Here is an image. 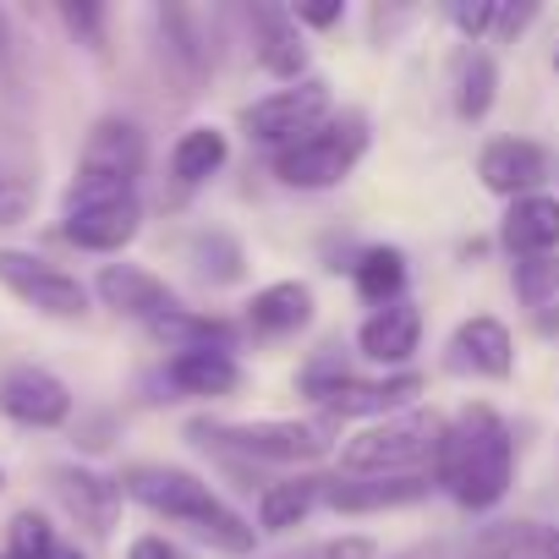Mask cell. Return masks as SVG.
Returning <instances> with one entry per match:
<instances>
[{
    "label": "cell",
    "instance_id": "obj_20",
    "mask_svg": "<svg viewBox=\"0 0 559 559\" xmlns=\"http://www.w3.org/2000/svg\"><path fill=\"white\" fill-rule=\"evenodd\" d=\"M252 50H258V67H263L269 78H280L286 88L302 83V72H308V45H302L292 12H258V39H252Z\"/></svg>",
    "mask_w": 559,
    "mask_h": 559
},
{
    "label": "cell",
    "instance_id": "obj_24",
    "mask_svg": "<svg viewBox=\"0 0 559 559\" xmlns=\"http://www.w3.org/2000/svg\"><path fill=\"white\" fill-rule=\"evenodd\" d=\"M225 159H230V143H225L219 127H187V132L176 138V148H170V176H176L181 187H198V181H209Z\"/></svg>",
    "mask_w": 559,
    "mask_h": 559
},
{
    "label": "cell",
    "instance_id": "obj_8",
    "mask_svg": "<svg viewBox=\"0 0 559 559\" xmlns=\"http://www.w3.org/2000/svg\"><path fill=\"white\" fill-rule=\"evenodd\" d=\"M138 230H143V203H138V192L67 203V219H61V236H67L72 247H83V252H121Z\"/></svg>",
    "mask_w": 559,
    "mask_h": 559
},
{
    "label": "cell",
    "instance_id": "obj_25",
    "mask_svg": "<svg viewBox=\"0 0 559 559\" xmlns=\"http://www.w3.org/2000/svg\"><path fill=\"white\" fill-rule=\"evenodd\" d=\"M352 274H357V297L379 313V308L401 302V292H406V252L401 247H368Z\"/></svg>",
    "mask_w": 559,
    "mask_h": 559
},
{
    "label": "cell",
    "instance_id": "obj_7",
    "mask_svg": "<svg viewBox=\"0 0 559 559\" xmlns=\"http://www.w3.org/2000/svg\"><path fill=\"white\" fill-rule=\"evenodd\" d=\"M0 286L17 302H28L45 319H83L88 313V286L78 274H67L61 263L23 252V247H0Z\"/></svg>",
    "mask_w": 559,
    "mask_h": 559
},
{
    "label": "cell",
    "instance_id": "obj_33",
    "mask_svg": "<svg viewBox=\"0 0 559 559\" xmlns=\"http://www.w3.org/2000/svg\"><path fill=\"white\" fill-rule=\"evenodd\" d=\"M61 23H67L72 34H83L88 50H105V12H99V7H61Z\"/></svg>",
    "mask_w": 559,
    "mask_h": 559
},
{
    "label": "cell",
    "instance_id": "obj_26",
    "mask_svg": "<svg viewBox=\"0 0 559 559\" xmlns=\"http://www.w3.org/2000/svg\"><path fill=\"white\" fill-rule=\"evenodd\" d=\"M483 554L488 559H559V532L537 521H510L483 537Z\"/></svg>",
    "mask_w": 559,
    "mask_h": 559
},
{
    "label": "cell",
    "instance_id": "obj_37",
    "mask_svg": "<svg viewBox=\"0 0 559 559\" xmlns=\"http://www.w3.org/2000/svg\"><path fill=\"white\" fill-rule=\"evenodd\" d=\"M390 559H439V548H433V543H417V548H401V554H390Z\"/></svg>",
    "mask_w": 559,
    "mask_h": 559
},
{
    "label": "cell",
    "instance_id": "obj_19",
    "mask_svg": "<svg viewBox=\"0 0 559 559\" xmlns=\"http://www.w3.org/2000/svg\"><path fill=\"white\" fill-rule=\"evenodd\" d=\"M428 488H433V477H341V483H324V504H335L346 515H368V510L417 504Z\"/></svg>",
    "mask_w": 559,
    "mask_h": 559
},
{
    "label": "cell",
    "instance_id": "obj_32",
    "mask_svg": "<svg viewBox=\"0 0 559 559\" xmlns=\"http://www.w3.org/2000/svg\"><path fill=\"white\" fill-rule=\"evenodd\" d=\"M455 17V28L466 34V39H483L493 23H499V7H493V0H472V7H466V0H461V7L450 12Z\"/></svg>",
    "mask_w": 559,
    "mask_h": 559
},
{
    "label": "cell",
    "instance_id": "obj_4",
    "mask_svg": "<svg viewBox=\"0 0 559 559\" xmlns=\"http://www.w3.org/2000/svg\"><path fill=\"white\" fill-rule=\"evenodd\" d=\"M187 439L203 450L247 455V461H280V466H308L330 455V428L324 423H292V417H263V423H187Z\"/></svg>",
    "mask_w": 559,
    "mask_h": 559
},
{
    "label": "cell",
    "instance_id": "obj_2",
    "mask_svg": "<svg viewBox=\"0 0 559 559\" xmlns=\"http://www.w3.org/2000/svg\"><path fill=\"white\" fill-rule=\"evenodd\" d=\"M515 477V439L504 428V417L493 406H466L450 428H444V450H439V472L433 483L450 488L455 504L466 510H493L510 493Z\"/></svg>",
    "mask_w": 559,
    "mask_h": 559
},
{
    "label": "cell",
    "instance_id": "obj_13",
    "mask_svg": "<svg viewBox=\"0 0 559 559\" xmlns=\"http://www.w3.org/2000/svg\"><path fill=\"white\" fill-rule=\"evenodd\" d=\"M143 154H148V143H143V132L132 127V121H99L94 132H88V143H83V159H78V176H99V181H121V187H138V176H143Z\"/></svg>",
    "mask_w": 559,
    "mask_h": 559
},
{
    "label": "cell",
    "instance_id": "obj_21",
    "mask_svg": "<svg viewBox=\"0 0 559 559\" xmlns=\"http://www.w3.org/2000/svg\"><path fill=\"white\" fill-rule=\"evenodd\" d=\"M165 379H170L181 395L219 401V395H236V390H241V362H236L230 352H181V357H170Z\"/></svg>",
    "mask_w": 559,
    "mask_h": 559
},
{
    "label": "cell",
    "instance_id": "obj_18",
    "mask_svg": "<svg viewBox=\"0 0 559 559\" xmlns=\"http://www.w3.org/2000/svg\"><path fill=\"white\" fill-rule=\"evenodd\" d=\"M313 324V292L302 280H274L263 286L252 302H247V330L263 335V341H280V335H297Z\"/></svg>",
    "mask_w": 559,
    "mask_h": 559
},
{
    "label": "cell",
    "instance_id": "obj_36",
    "mask_svg": "<svg viewBox=\"0 0 559 559\" xmlns=\"http://www.w3.org/2000/svg\"><path fill=\"white\" fill-rule=\"evenodd\" d=\"M526 23H532V7H521V12H499V28H504V34H521Z\"/></svg>",
    "mask_w": 559,
    "mask_h": 559
},
{
    "label": "cell",
    "instance_id": "obj_39",
    "mask_svg": "<svg viewBox=\"0 0 559 559\" xmlns=\"http://www.w3.org/2000/svg\"><path fill=\"white\" fill-rule=\"evenodd\" d=\"M0 488H7V472H0Z\"/></svg>",
    "mask_w": 559,
    "mask_h": 559
},
{
    "label": "cell",
    "instance_id": "obj_14",
    "mask_svg": "<svg viewBox=\"0 0 559 559\" xmlns=\"http://www.w3.org/2000/svg\"><path fill=\"white\" fill-rule=\"evenodd\" d=\"M477 176H483L488 192L515 203V198H532L548 181V154L537 143H526V138H493L483 148V159H477Z\"/></svg>",
    "mask_w": 559,
    "mask_h": 559
},
{
    "label": "cell",
    "instance_id": "obj_35",
    "mask_svg": "<svg viewBox=\"0 0 559 559\" xmlns=\"http://www.w3.org/2000/svg\"><path fill=\"white\" fill-rule=\"evenodd\" d=\"M341 12H346L341 0H330V7H297L292 17H297V23H308V28H330V23H341Z\"/></svg>",
    "mask_w": 559,
    "mask_h": 559
},
{
    "label": "cell",
    "instance_id": "obj_28",
    "mask_svg": "<svg viewBox=\"0 0 559 559\" xmlns=\"http://www.w3.org/2000/svg\"><path fill=\"white\" fill-rule=\"evenodd\" d=\"M493 88H499L493 61H488V56H472V61L461 67V88H455V110H461V121H483L488 105H493Z\"/></svg>",
    "mask_w": 559,
    "mask_h": 559
},
{
    "label": "cell",
    "instance_id": "obj_31",
    "mask_svg": "<svg viewBox=\"0 0 559 559\" xmlns=\"http://www.w3.org/2000/svg\"><path fill=\"white\" fill-rule=\"evenodd\" d=\"M34 209V187L23 176H0V225H17Z\"/></svg>",
    "mask_w": 559,
    "mask_h": 559
},
{
    "label": "cell",
    "instance_id": "obj_5",
    "mask_svg": "<svg viewBox=\"0 0 559 559\" xmlns=\"http://www.w3.org/2000/svg\"><path fill=\"white\" fill-rule=\"evenodd\" d=\"M362 154H368V121L362 116H330L302 143L274 154V176L286 187H302V192H324V187H341L357 170Z\"/></svg>",
    "mask_w": 559,
    "mask_h": 559
},
{
    "label": "cell",
    "instance_id": "obj_16",
    "mask_svg": "<svg viewBox=\"0 0 559 559\" xmlns=\"http://www.w3.org/2000/svg\"><path fill=\"white\" fill-rule=\"evenodd\" d=\"M450 368L483 373V379H510L515 373V341L499 319H466L450 335Z\"/></svg>",
    "mask_w": 559,
    "mask_h": 559
},
{
    "label": "cell",
    "instance_id": "obj_27",
    "mask_svg": "<svg viewBox=\"0 0 559 559\" xmlns=\"http://www.w3.org/2000/svg\"><path fill=\"white\" fill-rule=\"evenodd\" d=\"M56 554V526L39 510H17L7 521V554L0 559H50Z\"/></svg>",
    "mask_w": 559,
    "mask_h": 559
},
{
    "label": "cell",
    "instance_id": "obj_17",
    "mask_svg": "<svg viewBox=\"0 0 559 559\" xmlns=\"http://www.w3.org/2000/svg\"><path fill=\"white\" fill-rule=\"evenodd\" d=\"M499 236H504V247L515 258H554L559 252V198H548V192L515 198L504 209Z\"/></svg>",
    "mask_w": 559,
    "mask_h": 559
},
{
    "label": "cell",
    "instance_id": "obj_11",
    "mask_svg": "<svg viewBox=\"0 0 559 559\" xmlns=\"http://www.w3.org/2000/svg\"><path fill=\"white\" fill-rule=\"evenodd\" d=\"M94 297H99L110 313H121V319H143V324L176 313V292L165 286L154 269H143V263H105L99 280H94Z\"/></svg>",
    "mask_w": 559,
    "mask_h": 559
},
{
    "label": "cell",
    "instance_id": "obj_6",
    "mask_svg": "<svg viewBox=\"0 0 559 559\" xmlns=\"http://www.w3.org/2000/svg\"><path fill=\"white\" fill-rule=\"evenodd\" d=\"M330 116H335L330 88H324L319 78H302V83H292V88H274L269 99L247 105V110H241V127H247L252 143H263V148L280 154V148L302 143L313 127H324Z\"/></svg>",
    "mask_w": 559,
    "mask_h": 559
},
{
    "label": "cell",
    "instance_id": "obj_1",
    "mask_svg": "<svg viewBox=\"0 0 559 559\" xmlns=\"http://www.w3.org/2000/svg\"><path fill=\"white\" fill-rule=\"evenodd\" d=\"M116 488H121V499H132V504H143V510H154V515H170V521L192 526V537H203V543L219 548V554H252V543H258V532H252L198 472H187V466L138 461V466H127V472L116 477Z\"/></svg>",
    "mask_w": 559,
    "mask_h": 559
},
{
    "label": "cell",
    "instance_id": "obj_22",
    "mask_svg": "<svg viewBox=\"0 0 559 559\" xmlns=\"http://www.w3.org/2000/svg\"><path fill=\"white\" fill-rule=\"evenodd\" d=\"M148 335H154L165 352H176V357H181V352H230V346H236V324L209 319V313H187V308L154 319Z\"/></svg>",
    "mask_w": 559,
    "mask_h": 559
},
{
    "label": "cell",
    "instance_id": "obj_10",
    "mask_svg": "<svg viewBox=\"0 0 559 559\" xmlns=\"http://www.w3.org/2000/svg\"><path fill=\"white\" fill-rule=\"evenodd\" d=\"M0 412L23 428H61L72 417V390L45 368H7L0 373Z\"/></svg>",
    "mask_w": 559,
    "mask_h": 559
},
{
    "label": "cell",
    "instance_id": "obj_38",
    "mask_svg": "<svg viewBox=\"0 0 559 559\" xmlns=\"http://www.w3.org/2000/svg\"><path fill=\"white\" fill-rule=\"evenodd\" d=\"M50 559H88V554H78V548H67V543H56V554Z\"/></svg>",
    "mask_w": 559,
    "mask_h": 559
},
{
    "label": "cell",
    "instance_id": "obj_30",
    "mask_svg": "<svg viewBox=\"0 0 559 559\" xmlns=\"http://www.w3.org/2000/svg\"><path fill=\"white\" fill-rule=\"evenodd\" d=\"M292 559H379V543L373 537H330V543H313Z\"/></svg>",
    "mask_w": 559,
    "mask_h": 559
},
{
    "label": "cell",
    "instance_id": "obj_34",
    "mask_svg": "<svg viewBox=\"0 0 559 559\" xmlns=\"http://www.w3.org/2000/svg\"><path fill=\"white\" fill-rule=\"evenodd\" d=\"M127 559H181V554H176L159 532H148V537H138V543L127 548Z\"/></svg>",
    "mask_w": 559,
    "mask_h": 559
},
{
    "label": "cell",
    "instance_id": "obj_23",
    "mask_svg": "<svg viewBox=\"0 0 559 559\" xmlns=\"http://www.w3.org/2000/svg\"><path fill=\"white\" fill-rule=\"evenodd\" d=\"M324 499V477H286L269 483L258 499V526L263 532H292L297 521H308V510Z\"/></svg>",
    "mask_w": 559,
    "mask_h": 559
},
{
    "label": "cell",
    "instance_id": "obj_29",
    "mask_svg": "<svg viewBox=\"0 0 559 559\" xmlns=\"http://www.w3.org/2000/svg\"><path fill=\"white\" fill-rule=\"evenodd\" d=\"M515 297L526 308H548L559 297V252L554 258H515Z\"/></svg>",
    "mask_w": 559,
    "mask_h": 559
},
{
    "label": "cell",
    "instance_id": "obj_9",
    "mask_svg": "<svg viewBox=\"0 0 559 559\" xmlns=\"http://www.w3.org/2000/svg\"><path fill=\"white\" fill-rule=\"evenodd\" d=\"M423 395V379L417 373H390V379H357V373H341L324 395H319V406L330 412V417H401V412H412V401Z\"/></svg>",
    "mask_w": 559,
    "mask_h": 559
},
{
    "label": "cell",
    "instance_id": "obj_40",
    "mask_svg": "<svg viewBox=\"0 0 559 559\" xmlns=\"http://www.w3.org/2000/svg\"><path fill=\"white\" fill-rule=\"evenodd\" d=\"M554 67H559V56H554Z\"/></svg>",
    "mask_w": 559,
    "mask_h": 559
},
{
    "label": "cell",
    "instance_id": "obj_15",
    "mask_svg": "<svg viewBox=\"0 0 559 559\" xmlns=\"http://www.w3.org/2000/svg\"><path fill=\"white\" fill-rule=\"evenodd\" d=\"M417 346H423V313L406 297L379 308V313H368L362 330H357V352L368 362H379V368H406L417 357Z\"/></svg>",
    "mask_w": 559,
    "mask_h": 559
},
{
    "label": "cell",
    "instance_id": "obj_3",
    "mask_svg": "<svg viewBox=\"0 0 559 559\" xmlns=\"http://www.w3.org/2000/svg\"><path fill=\"white\" fill-rule=\"evenodd\" d=\"M444 417L439 412H401V417H384L373 428H362L346 450H341V466L346 477H433L439 472V450H444Z\"/></svg>",
    "mask_w": 559,
    "mask_h": 559
},
{
    "label": "cell",
    "instance_id": "obj_12",
    "mask_svg": "<svg viewBox=\"0 0 559 559\" xmlns=\"http://www.w3.org/2000/svg\"><path fill=\"white\" fill-rule=\"evenodd\" d=\"M50 488H56L61 510H67L83 532H94V537H105V532L116 526V515H121V488H116V477H99V472H88V466H56V472H50Z\"/></svg>",
    "mask_w": 559,
    "mask_h": 559
}]
</instances>
